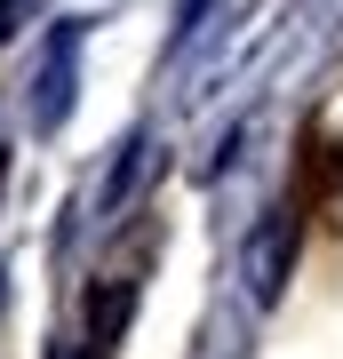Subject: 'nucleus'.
I'll return each instance as SVG.
<instances>
[{"label":"nucleus","instance_id":"2","mask_svg":"<svg viewBox=\"0 0 343 359\" xmlns=\"http://www.w3.org/2000/svg\"><path fill=\"white\" fill-rule=\"evenodd\" d=\"M16 16H25V0H0V40L16 32Z\"/></svg>","mask_w":343,"mask_h":359},{"label":"nucleus","instance_id":"1","mask_svg":"<svg viewBox=\"0 0 343 359\" xmlns=\"http://www.w3.org/2000/svg\"><path fill=\"white\" fill-rule=\"evenodd\" d=\"M288 248H295V216H288V208H271V216L255 224V240H248L255 304H280V287H288Z\"/></svg>","mask_w":343,"mask_h":359}]
</instances>
